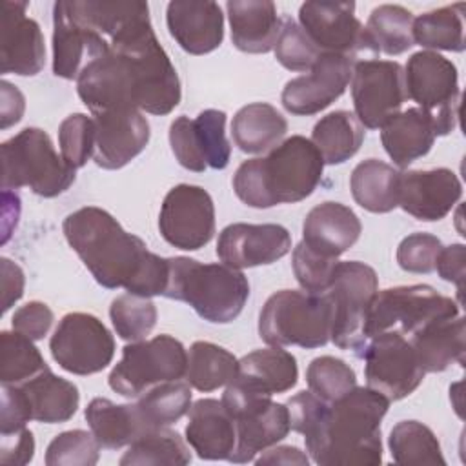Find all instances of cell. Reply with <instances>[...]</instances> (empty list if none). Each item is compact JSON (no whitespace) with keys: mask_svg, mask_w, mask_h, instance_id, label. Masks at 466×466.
Segmentation results:
<instances>
[{"mask_svg":"<svg viewBox=\"0 0 466 466\" xmlns=\"http://www.w3.org/2000/svg\"><path fill=\"white\" fill-rule=\"evenodd\" d=\"M324 55L291 16H282V29L275 44V58L289 71H309Z\"/></svg>","mask_w":466,"mask_h":466,"instance_id":"bcb514c9","label":"cell"},{"mask_svg":"<svg viewBox=\"0 0 466 466\" xmlns=\"http://www.w3.org/2000/svg\"><path fill=\"white\" fill-rule=\"evenodd\" d=\"M400 171L379 160L366 158L350 177L353 200L370 213H390L399 206Z\"/></svg>","mask_w":466,"mask_h":466,"instance_id":"836d02e7","label":"cell"},{"mask_svg":"<svg viewBox=\"0 0 466 466\" xmlns=\"http://www.w3.org/2000/svg\"><path fill=\"white\" fill-rule=\"evenodd\" d=\"M31 410V417L44 424H60L69 420L80 404L78 388L55 375L49 368L20 384Z\"/></svg>","mask_w":466,"mask_h":466,"instance_id":"4dcf8cb0","label":"cell"},{"mask_svg":"<svg viewBox=\"0 0 466 466\" xmlns=\"http://www.w3.org/2000/svg\"><path fill=\"white\" fill-rule=\"evenodd\" d=\"M120 466L135 464H189L191 451L184 439L166 428H157L142 433L127 446V451L120 457Z\"/></svg>","mask_w":466,"mask_h":466,"instance_id":"60d3db41","label":"cell"},{"mask_svg":"<svg viewBox=\"0 0 466 466\" xmlns=\"http://www.w3.org/2000/svg\"><path fill=\"white\" fill-rule=\"evenodd\" d=\"M187 351L171 335H157L124 346L122 359L113 366L107 382L122 397L135 399L146 390L186 377Z\"/></svg>","mask_w":466,"mask_h":466,"instance_id":"30bf717a","label":"cell"},{"mask_svg":"<svg viewBox=\"0 0 466 466\" xmlns=\"http://www.w3.org/2000/svg\"><path fill=\"white\" fill-rule=\"evenodd\" d=\"M109 319L122 340H144L157 324V306L151 297L124 293L113 299L109 306Z\"/></svg>","mask_w":466,"mask_h":466,"instance_id":"7bdbcfd3","label":"cell"},{"mask_svg":"<svg viewBox=\"0 0 466 466\" xmlns=\"http://www.w3.org/2000/svg\"><path fill=\"white\" fill-rule=\"evenodd\" d=\"M18 331L0 333V382L9 386H20L25 380L36 377L49 366L46 364L42 353Z\"/></svg>","mask_w":466,"mask_h":466,"instance_id":"b9f144b4","label":"cell"},{"mask_svg":"<svg viewBox=\"0 0 466 466\" xmlns=\"http://www.w3.org/2000/svg\"><path fill=\"white\" fill-rule=\"evenodd\" d=\"M442 249L441 238L431 233H411L397 248V264L408 273H431Z\"/></svg>","mask_w":466,"mask_h":466,"instance_id":"f907efd6","label":"cell"},{"mask_svg":"<svg viewBox=\"0 0 466 466\" xmlns=\"http://www.w3.org/2000/svg\"><path fill=\"white\" fill-rule=\"evenodd\" d=\"M324 160L313 142L293 135L266 157L244 160L233 175L235 195L249 208L266 209L309 197L322 178Z\"/></svg>","mask_w":466,"mask_h":466,"instance_id":"277c9868","label":"cell"},{"mask_svg":"<svg viewBox=\"0 0 466 466\" xmlns=\"http://www.w3.org/2000/svg\"><path fill=\"white\" fill-rule=\"evenodd\" d=\"M464 4H451L419 15L413 18V42L428 51H464Z\"/></svg>","mask_w":466,"mask_h":466,"instance_id":"8d00e7d4","label":"cell"},{"mask_svg":"<svg viewBox=\"0 0 466 466\" xmlns=\"http://www.w3.org/2000/svg\"><path fill=\"white\" fill-rule=\"evenodd\" d=\"M459 306L451 297L439 293L428 284L395 286L377 291L366 322V339L391 329L411 335L437 319L461 315Z\"/></svg>","mask_w":466,"mask_h":466,"instance_id":"8fae6325","label":"cell"},{"mask_svg":"<svg viewBox=\"0 0 466 466\" xmlns=\"http://www.w3.org/2000/svg\"><path fill=\"white\" fill-rule=\"evenodd\" d=\"M193 120L208 167L224 169L231 157V146L226 138V113L220 109H204Z\"/></svg>","mask_w":466,"mask_h":466,"instance_id":"681fc988","label":"cell"},{"mask_svg":"<svg viewBox=\"0 0 466 466\" xmlns=\"http://www.w3.org/2000/svg\"><path fill=\"white\" fill-rule=\"evenodd\" d=\"M364 126L355 113L339 109L322 116L311 131V142L319 149L324 164L337 166L350 160L362 146Z\"/></svg>","mask_w":466,"mask_h":466,"instance_id":"e575fe53","label":"cell"},{"mask_svg":"<svg viewBox=\"0 0 466 466\" xmlns=\"http://www.w3.org/2000/svg\"><path fill=\"white\" fill-rule=\"evenodd\" d=\"M333 308L326 293L275 291L258 315V335L269 346L322 348L331 339Z\"/></svg>","mask_w":466,"mask_h":466,"instance_id":"8992f818","label":"cell"},{"mask_svg":"<svg viewBox=\"0 0 466 466\" xmlns=\"http://www.w3.org/2000/svg\"><path fill=\"white\" fill-rule=\"evenodd\" d=\"M169 146L178 164L189 171L202 173L208 164L200 146V138L195 127V120L182 115L169 126Z\"/></svg>","mask_w":466,"mask_h":466,"instance_id":"816d5d0a","label":"cell"},{"mask_svg":"<svg viewBox=\"0 0 466 466\" xmlns=\"http://www.w3.org/2000/svg\"><path fill=\"white\" fill-rule=\"evenodd\" d=\"M299 25L320 53H335L355 64L379 56V47L355 16L353 2H304Z\"/></svg>","mask_w":466,"mask_h":466,"instance_id":"4fadbf2b","label":"cell"},{"mask_svg":"<svg viewBox=\"0 0 466 466\" xmlns=\"http://www.w3.org/2000/svg\"><path fill=\"white\" fill-rule=\"evenodd\" d=\"M238 373V359L226 348L197 340L191 344L187 353L186 380L198 391H215L228 386Z\"/></svg>","mask_w":466,"mask_h":466,"instance_id":"d590c367","label":"cell"},{"mask_svg":"<svg viewBox=\"0 0 466 466\" xmlns=\"http://www.w3.org/2000/svg\"><path fill=\"white\" fill-rule=\"evenodd\" d=\"M462 197L459 177L448 167L400 171L399 206L417 220L444 218Z\"/></svg>","mask_w":466,"mask_h":466,"instance_id":"603a6c76","label":"cell"},{"mask_svg":"<svg viewBox=\"0 0 466 466\" xmlns=\"http://www.w3.org/2000/svg\"><path fill=\"white\" fill-rule=\"evenodd\" d=\"M379 291V279L371 266L360 260L337 262L326 291L333 308L331 342L340 350H364L366 322Z\"/></svg>","mask_w":466,"mask_h":466,"instance_id":"9c48e42d","label":"cell"},{"mask_svg":"<svg viewBox=\"0 0 466 466\" xmlns=\"http://www.w3.org/2000/svg\"><path fill=\"white\" fill-rule=\"evenodd\" d=\"M76 91L91 113L129 107L167 115L182 98L177 69L153 29L111 44L82 71Z\"/></svg>","mask_w":466,"mask_h":466,"instance_id":"6da1fadb","label":"cell"},{"mask_svg":"<svg viewBox=\"0 0 466 466\" xmlns=\"http://www.w3.org/2000/svg\"><path fill=\"white\" fill-rule=\"evenodd\" d=\"M390 399L370 386H355L324 402L306 428V451L319 466H377L382 462L380 422Z\"/></svg>","mask_w":466,"mask_h":466,"instance_id":"3957f363","label":"cell"},{"mask_svg":"<svg viewBox=\"0 0 466 466\" xmlns=\"http://www.w3.org/2000/svg\"><path fill=\"white\" fill-rule=\"evenodd\" d=\"M337 262V258H329L313 251L302 240L293 248V273L300 288L308 293L322 295L328 291Z\"/></svg>","mask_w":466,"mask_h":466,"instance_id":"c3c4849f","label":"cell"},{"mask_svg":"<svg viewBox=\"0 0 466 466\" xmlns=\"http://www.w3.org/2000/svg\"><path fill=\"white\" fill-rule=\"evenodd\" d=\"M100 444L86 430L58 433L46 450L47 466H95L100 459Z\"/></svg>","mask_w":466,"mask_h":466,"instance_id":"f6af8a7d","label":"cell"},{"mask_svg":"<svg viewBox=\"0 0 466 466\" xmlns=\"http://www.w3.org/2000/svg\"><path fill=\"white\" fill-rule=\"evenodd\" d=\"M58 146L71 167H84L95 153V120L84 113L66 116L58 126Z\"/></svg>","mask_w":466,"mask_h":466,"instance_id":"7dc6e473","label":"cell"},{"mask_svg":"<svg viewBox=\"0 0 466 466\" xmlns=\"http://www.w3.org/2000/svg\"><path fill=\"white\" fill-rule=\"evenodd\" d=\"M351 98L355 116L364 127H382L408 98L404 67L395 60L357 62L351 75Z\"/></svg>","mask_w":466,"mask_h":466,"instance_id":"2e32d148","label":"cell"},{"mask_svg":"<svg viewBox=\"0 0 466 466\" xmlns=\"http://www.w3.org/2000/svg\"><path fill=\"white\" fill-rule=\"evenodd\" d=\"M220 400L237 428V446L229 462L253 461L257 453L280 442L291 430L286 404L273 402L271 397L257 393L235 379L228 384Z\"/></svg>","mask_w":466,"mask_h":466,"instance_id":"ba28073f","label":"cell"},{"mask_svg":"<svg viewBox=\"0 0 466 466\" xmlns=\"http://www.w3.org/2000/svg\"><path fill=\"white\" fill-rule=\"evenodd\" d=\"M366 31L373 38L379 51L397 56L415 46L413 15L402 5L382 4L375 7L366 22Z\"/></svg>","mask_w":466,"mask_h":466,"instance_id":"ab89813d","label":"cell"},{"mask_svg":"<svg viewBox=\"0 0 466 466\" xmlns=\"http://www.w3.org/2000/svg\"><path fill=\"white\" fill-rule=\"evenodd\" d=\"M231 42L242 53L260 55L275 49L282 16L269 0H229L226 4Z\"/></svg>","mask_w":466,"mask_h":466,"instance_id":"4316f807","label":"cell"},{"mask_svg":"<svg viewBox=\"0 0 466 466\" xmlns=\"http://www.w3.org/2000/svg\"><path fill=\"white\" fill-rule=\"evenodd\" d=\"M464 264H466V246L464 244H450L442 246L435 269L439 277L446 282H451L457 286L459 295L462 293V284H464Z\"/></svg>","mask_w":466,"mask_h":466,"instance_id":"9f6ffc18","label":"cell"},{"mask_svg":"<svg viewBox=\"0 0 466 466\" xmlns=\"http://www.w3.org/2000/svg\"><path fill=\"white\" fill-rule=\"evenodd\" d=\"M146 431L166 428L180 420L191 408V390L187 382L169 380L146 390L135 402Z\"/></svg>","mask_w":466,"mask_h":466,"instance_id":"74e56055","label":"cell"},{"mask_svg":"<svg viewBox=\"0 0 466 466\" xmlns=\"http://www.w3.org/2000/svg\"><path fill=\"white\" fill-rule=\"evenodd\" d=\"M404 80L408 98L431 116L435 133H451L457 126L461 106L455 64L437 51H417L408 58Z\"/></svg>","mask_w":466,"mask_h":466,"instance_id":"7c38bea8","label":"cell"},{"mask_svg":"<svg viewBox=\"0 0 466 466\" xmlns=\"http://www.w3.org/2000/svg\"><path fill=\"white\" fill-rule=\"evenodd\" d=\"M235 380L268 397L289 391L299 380L297 359L280 346L255 350L238 360Z\"/></svg>","mask_w":466,"mask_h":466,"instance_id":"f546056e","label":"cell"},{"mask_svg":"<svg viewBox=\"0 0 466 466\" xmlns=\"http://www.w3.org/2000/svg\"><path fill=\"white\" fill-rule=\"evenodd\" d=\"M306 382L313 395L329 404L357 386V375L342 359L322 355L309 362Z\"/></svg>","mask_w":466,"mask_h":466,"instance_id":"ee69618b","label":"cell"},{"mask_svg":"<svg viewBox=\"0 0 466 466\" xmlns=\"http://www.w3.org/2000/svg\"><path fill=\"white\" fill-rule=\"evenodd\" d=\"M362 359L368 386L390 400L411 395L426 375L410 340L395 329L368 339Z\"/></svg>","mask_w":466,"mask_h":466,"instance_id":"9a60e30c","label":"cell"},{"mask_svg":"<svg viewBox=\"0 0 466 466\" xmlns=\"http://www.w3.org/2000/svg\"><path fill=\"white\" fill-rule=\"evenodd\" d=\"M291 251V235L280 224H246L226 226L217 242V257L235 268H255L273 264Z\"/></svg>","mask_w":466,"mask_h":466,"instance_id":"7402d4cb","label":"cell"},{"mask_svg":"<svg viewBox=\"0 0 466 466\" xmlns=\"http://www.w3.org/2000/svg\"><path fill=\"white\" fill-rule=\"evenodd\" d=\"M109 51V42L84 20L66 0L53 5V75L78 80L82 71Z\"/></svg>","mask_w":466,"mask_h":466,"instance_id":"ffe728a7","label":"cell"},{"mask_svg":"<svg viewBox=\"0 0 466 466\" xmlns=\"http://www.w3.org/2000/svg\"><path fill=\"white\" fill-rule=\"evenodd\" d=\"M0 96H2V102H0L2 124H0V127L7 129L22 120V115L25 109V98L20 93V89L7 80L0 82Z\"/></svg>","mask_w":466,"mask_h":466,"instance_id":"680465c9","label":"cell"},{"mask_svg":"<svg viewBox=\"0 0 466 466\" xmlns=\"http://www.w3.org/2000/svg\"><path fill=\"white\" fill-rule=\"evenodd\" d=\"M0 462L2 464H27L35 455V437L27 428L2 433V448H0Z\"/></svg>","mask_w":466,"mask_h":466,"instance_id":"11a10c76","label":"cell"},{"mask_svg":"<svg viewBox=\"0 0 466 466\" xmlns=\"http://www.w3.org/2000/svg\"><path fill=\"white\" fill-rule=\"evenodd\" d=\"M288 133V122L277 107L253 102L240 107L231 120V138L248 155H257L279 146Z\"/></svg>","mask_w":466,"mask_h":466,"instance_id":"1f68e13d","label":"cell"},{"mask_svg":"<svg viewBox=\"0 0 466 466\" xmlns=\"http://www.w3.org/2000/svg\"><path fill=\"white\" fill-rule=\"evenodd\" d=\"M0 69L4 75L35 76L46 66L44 35L36 20L25 15L27 2L0 4Z\"/></svg>","mask_w":466,"mask_h":466,"instance_id":"44dd1931","label":"cell"},{"mask_svg":"<svg viewBox=\"0 0 466 466\" xmlns=\"http://www.w3.org/2000/svg\"><path fill=\"white\" fill-rule=\"evenodd\" d=\"M62 231L102 288H124L142 297L164 295L167 258L149 251L142 238L127 233L106 209L80 208L64 218Z\"/></svg>","mask_w":466,"mask_h":466,"instance_id":"7a4b0ae2","label":"cell"},{"mask_svg":"<svg viewBox=\"0 0 466 466\" xmlns=\"http://www.w3.org/2000/svg\"><path fill=\"white\" fill-rule=\"evenodd\" d=\"M410 344L424 373L448 370L451 364L464 362L466 333L461 315L437 319L410 335Z\"/></svg>","mask_w":466,"mask_h":466,"instance_id":"f1b7e54d","label":"cell"},{"mask_svg":"<svg viewBox=\"0 0 466 466\" xmlns=\"http://www.w3.org/2000/svg\"><path fill=\"white\" fill-rule=\"evenodd\" d=\"M0 151L4 191L29 187L38 197L53 198L76 178V169L56 153L51 137L40 127L22 129L2 142Z\"/></svg>","mask_w":466,"mask_h":466,"instance_id":"52a82bcc","label":"cell"},{"mask_svg":"<svg viewBox=\"0 0 466 466\" xmlns=\"http://www.w3.org/2000/svg\"><path fill=\"white\" fill-rule=\"evenodd\" d=\"M95 153L93 160L102 169H120L138 157L151 137L149 122L138 109L115 107L93 113Z\"/></svg>","mask_w":466,"mask_h":466,"instance_id":"d6986e66","label":"cell"},{"mask_svg":"<svg viewBox=\"0 0 466 466\" xmlns=\"http://www.w3.org/2000/svg\"><path fill=\"white\" fill-rule=\"evenodd\" d=\"M355 62L348 56L324 53L319 56L308 75L286 82L280 102L284 109L297 116L317 115L346 91Z\"/></svg>","mask_w":466,"mask_h":466,"instance_id":"ac0fdd59","label":"cell"},{"mask_svg":"<svg viewBox=\"0 0 466 466\" xmlns=\"http://www.w3.org/2000/svg\"><path fill=\"white\" fill-rule=\"evenodd\" d=\"M360 231V220L351 208L328 200L308 211L302 224V242L324 257L339 258L355 246Z\"/></svg>","mask_w":466,"mask_h":466,"instance_id":"d4e9b609","label":"cell"},{"mask_svg":"<svg viewBox=\"0 0 466 466\" xmlns=\"http://www.w3.org/2000/svg\"><path fill=\"white\" fill-rule=\"evenodd\" d=\"M84 415L91 433L106 450L129 446L146 433L135 404H115L109 399L96 397L87 404Z\"/></svg>","mask_w":466,"mask_h":466,"instance_id":"d6a6232c","label":"cell"},{"mask_svg":"<svg viewBox=\"0 0 466 466\" xmlns=\"http://www.w3.org/2000/svg\"><path fill=\"white\" fill-rule=\"evenodd\" d=\"M49 350L62 370L73 375H93L111 364L115 339L98 317L73 311L60 319L51 335Z\"/></svg>","mask_w":466,"mask_h":466,"instance_id":"5bb4252c","label":"cell"},{"mask_svg":"<svg viewBox=\"0 0 466 466\" xmlns=\"http://www.w3.org/2000/svg\"><path fill=\"white\" fill-rule=\"evenodd\" d=\"M55 320L51 308L46 302L31 300L18 308L11 319V326L15 331L25 335L31 340H40L47 335Z\"/></svg>","mask_w":466,"mask_h":466,"instance_id":"f5cc1de1","label":"cell"},{"mask_svg":"<svg viewBox=\"0 0 466 466\" xmlns=\"http://www.w3.org/2000/svg\"><path fill=\"white\" fill-rule=\"evenodd\" d=\"M166 24L175 42L189 55L211 53L224 40V15L217 2H169Z\"/></svg>","mask_w":466,"mask_h":466,"instance_id":"cb8c5ba5","label":"cell"},{"mask_svg":"<svg viewBox=\"0 0 466 466\" xmlns=\"http://www.w3.org/2000/svg\"><path fill=\"white\" fill-rule=\"evenodd\" d=\"M255 464H299L308 466L309 459L297 446H277L271 450H264V453L255 461Z\"/></svg>","mask_w":466,"mask_h":466,"instance_id":"91938a15","label":"cell"},{"mask_svg":"<svg viewBox=\"0 0 466 466\" xmlns=\"http://www.w3.org/2000/svg\"><path fill=\"white\" fill-rule=\"evenodd\" d=\"M162 238L177 249L197 251L215 235V204L211 195L193 184L167 191L158 213Z\"/></svg>","mask_w":466,"mask_h":466,"instance_id":"e0dca14e","label":"cell"},{"mask_svg":"<svg viewBox=\"0 0 466 466\" xmlns=\"http://www.w3.org/2000/svg\"><path fill=\"white\" fill-rule=\"evenodd\" d=\"M29 420L31 410L20 386L2 384V433L22 430Z\"/></svg>","mask_w":466,"mask_h":466,"instance_id":"db71d44e","label":"cell"},{"mask_svg":"<svg viewBox=\"0 0 466 466\" xmlns=\"http://www.w3.org/2000/svg\"><path fill=\"white\" fill-rule=\"evenodd\" d=\"M164 297L189 304L197 315L213 324L233 322L249 297V282L240 269L228 264H202L189 257H169Z\"/></svg>","mask_w":466,"mask_h":466,"instance_id":"5b68a950","label":"cell"},{"mask_svg":"<svg viewBox=\"0 0 466 466\" xmlns=\"http://www.w3.org/2000/svg\"><path fill=\"white\" fill-rule=\"evenodd\" d=\"M0 273H2V313H5L16 300L24 295V271L18 264L9 260L7 257L0 258Z\"/></svg>","mask_w":466,"mask_h":466,"instance_id":"6f0895ef","label":"cell"},{"mask_svg":"<svg viewBox=\"0 0 466 466\" xmlns=\"http://www.w3.org/2000/svg\"><path fill=\"white\" fill-rule=\"evenodd\" d=\"M388 446L397 464H441L446 461L435 433L419 420H400L391 428Z\"/></svg>","mask_w":466,"mask_h":466,"instance_id":"f35d334b","label":"cell"},{"mask_svg":"<svg viewBox=\"0 0 466 466\" xmlns=\"http://www.w3.org/2000/svg\"><path fill=\"white\" fill-rule=\"evenodd\" d=\"M435 137V124L420 107L399 111L380 127V142L384 151L400 169L428 155Z\"/></svg>","mask_w":466,"mask_h":466,"instance_id":"83f0119b","label":"cell"},{"mask_svg":"<svg viewBox=\"0 0 466 466\" xmlns=\"http://www.w3.org/2000/svg\"><path fill=\"white\" fill-rule=\"evenodd\" d=\"M186 441L204 461H229L237 446V428L222 400L198 399L189 408Z\"/></svg>","mask_w":466,"mask_h":466,"instance_id":"484cf974","label":"cell"}]
</instances>
